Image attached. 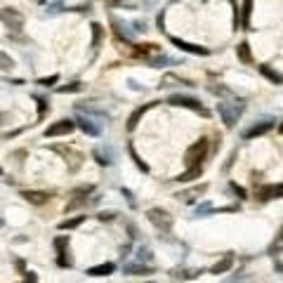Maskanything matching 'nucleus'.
<instances>
[{"instance_id":"1","label":"nucleus","mask_w":283,"mask_h":283,"mask_svg":"<svg viewBox=\"0 0 283 283\" xmlns=\"http://www.w3.org/2000/svg\"><path fill=\"white\" fill-rule=\"evenodd\" d=\"M168 104H173V106H184V109L196 111V113H201V116H210V111L205 109V106L201 104L196 97H189V95H170V97H168Z\"/></svg>"},{"instance_id":"2","label":"nucleus","mask_w":283,"mask_h":283,"mask_svg":"<svg viewBox=\"0 0 283 283\" xmlns=\"http://www.w3.org/2000/svg\"><path fill=\"white\" fill-rule=\"evenodd\" d=\"M217 113L222 116V123L227 125V128H234L236 121H239L241 113H243V104H231V102H222V104H217Z\"/></svg>"},{"instance_id":"3","label":"nucleus","mask_w":283,"mask_h":283,"mask_svg":"<svg viewBox=\"0 0 283 283\" xmlns=\"http://www.w3.org/2000/svg\"><path fill=\"white\" fill-rule=\"evenodd\" d=\"M205 154H208V139H205V137H201L196 144H191V147L186 149L184 163L189 168H198V163L205 158Z\"/></svg>"},{"instance_id":"4","label":"nucleus","mask_w":283,"mask_h":283,"mask_svg":"<svg viewBox=\"0 0 283 283\" xmlns=\"http://www.w3.org/2000/svg\"><path fill=\"white\" fill-rule=\"evenodd\" d=\"M0 21L14 33H19L24 29V14L19 12V10H14V7H3L0 10Z\"/></svg>"},{"instance_id":"5","label":"nucleus","mask_w":283,"mask_h":283,"mask_svg":"<svg viewBox=\"0 0 283 283\" xmlns=\"http://www.w3.org/2000/svg\"><path fill=\"white\" fill-rule=\"evenodd\" d=\"M147 217L151 220V224L154 227H158L160 231H170L173 229V217H170V213L163 208H151L147 213Z\"/></svg>"},{"instance_id":"6","label":"nucleus","mask_w":283,"mask_h":283,"mask_svg":"<svg viewBox=\"0 0 283 283\" xmlns=\"http://www.w3.org/2000/svg\"><path fill=\"white\" fill-rule=\"evenodd\" d=\"M76 130V123L74 121H57V123H52L48 130H45V137H64V135H71Z\"/></svg>"},{"instance_id":"7","label":"nucleus","mask_w":283,"mask_h":283,"mask_svg":"<svg viewBox=\"0 0 283 283\" xmlns=\"http://www.w3.org/2000/svg\"><path fill=\"white\" fill-rule=\"evenodd\" d=\"M55 248H57V265H59V267H71V265H74V260L66 257L68 236H59V239H55Z\"/></svg>"},{"instance_id":"8","label":"nucleus","mask_w":283,"mask_h":283,"mask_svg":"<svg viewBox=\"0 0 283 283\" xmlns=\"http://www.w3.org/2000/svg\"><path fill=\"white\" fill-rule=\"evenodd\" d=\"M260 201H274V198H283V182L281 184H267L257 189Z\"/></svg>"},{"instance_id":"9","label":"nucleus","mask_w":283,"mask_h":283,"mask_svg":"<svg viewBox=\"0 0 283 283\" xmlns=\"http://www.w3.org/2000/svg\"><path fill=\"white\" fill-rule=\"evenodd\" d=\"M170 43L175 45V48H179V50H184V52H189V55H210V50L208 48H203V45H191V43H186V40H179V38H170Z\"/></svg>"},{"instance_id":"10","label":"nucleus","mask_w":283,"mask_h":283,"mask_svg":"<svg viewBox=\"0 0 283 283\" xmlns=\"http://www.w3.org/2000/svg\"><path fill=\"white\" fill-rule=\"evenodd\" d=\"M271 128H274V121H262V123L248 128L246 132H243V137H246V139H252V137H262V135H267Z\"/></svg>"},{"instance_id":"11","label":"nucleus","mask_w":283,"mask_h":283,"mask_svg":"<svg viewBox=\"0 0 283 283\" xmlns=\"http://www.w3.org/2000/svg\"><path fill=\"white\" fill-rule=\"evenodd\" d=\"M76 123H78V128L85 132V135H90V137H97L99 135V128L90 121V118H85V116H78L76 118Z\"/></svg>"},{"instance_id":"12","label":"nucleus","mask_w":283,"mask_h":283,"mask_svg":"<svg viewBox=\"0 0 283 283\" xmlns=\"http://www.w3.org/2000/svg\"><path fill=\"white\" fill-rule=\"evenodd\" d=\"M151 106H154V104H144V106H139V109H135V111H132V116L128 118V130H130V132H132V130H135L137 125H139L142 116H144V113H147V111L151 109Z\"/></svg>"},{"instance_id":"13","label":"nucleus","mask_w":283,"mask_h":283,"mask_svg":"<svg viewBox=\"0 0 283 283\" xmlns=\"http://www.w3.org/2000/svg\"><path fill=\"white\" fill-rule=\"evenodd\" d=\"M21 196H24L29 203H33V205H43L45 201L50 198V194H48V191H24Z\"/></svg>"},{"instance_id":"14","label":"nucleus","mask_w":283,"mask_h":283,"mask_svg":"<svg viewBox=\"0 0 283 283\" xmlns=\"http://www.w3.org/2000/svg\"><path fill=\"white\" fill-rule=\"evenodd\" d=\"M116 271V265L113 262H106V265H99V267H92V269H87V276H109Z\"/></svg>"},{"instance_id":"15","label":"nucleus","mask_w":283,"mask_h":283,"mask_svg":"<svg viewBox=\"0 0 283 283\" xmlns=\"http://www.w3.org/2000/svg\"><path fill=\"white\" fill-rule=\"evenodd\" d=\"M205 189H208L205 184L194 186V189H189V191H182V194H177V198H182V201H186V203H189V201H196L198 196H203Z\"/></svg>"},{"instance_id":"16","label":"nucleus","mask_w":283,"mask_h":283,"mask_svg":"<svg viewBox=\"0 0 283 283\" xmlns=\"http://www.w3.org/2000/svg\"><path fill=\"white\" fill-rule=\"evenodd\" d=\"M231 265H234V257H231V255H224V257H222L210 271H213V274H224V271L231 269Z\"/></svg>"},{"instance_id":"17","label":"nucleus","mask_w":283,"mask_h":283,"mask_svg":"<svg viewBox=\"0 0 283 283\" xmlns=\"http://www.w3.org/2000/svg\"><path fill=\"white\" fill-rule=\"evenodd\" d=\"M241 26L243 29H248L250 26V14H252V0H243V7H241Z\"/></svg>"},{"instance_id":"18","label":"nucleus","mask_w":283,"mask_h":283,"mask_svg":"<svg viewBox=\"0 0 283 283\" xmlns=\"http://www.w3.org/2000/svg\"><path fill=\"white\" fill-rule=\"evenodd\" d=\"M85 222V215H76V217H71V220H64V222H59V229L62 231H68V229H76V227H80Z\"/></svg>"},{"instance_id":"19","label":"nucleus","mask_w":283,"mask_h":283,"mask_svg":"<svg viewBox=\"0 0 283 283\" xmlns=\"http://www.w3.org/2000/svg\"><path fill=\"white\" fill-rule=\"evenodd\" d=\"M92 156L97 158L99 166H111V163H113V158H111V151H109V149H106V151H102V149H95Z\"/></svg>"},{"instance_id":"20","label":"nucleus","mask_w":283,"mask_h":283,"mask_svg":"<svg viewBox=\"0 0 283 283\" xmlns=\"http://www.w3.org/2000/svg\"><path fill=\"white\" fill-rule=\"evenodd\" d=\"M236 55H239V59L243 64H250L252 62V55H250V45L248 43H241L239 48H236Z\"/></svg>"},{"instance_id":"21","label":"nucleus","mask_w":283,"mask_h":283,"mask_svg":"<svg viewBox=\"0 0 283 283\" xmlns=\"http://www.w3.org/2000/svg\"><path fill=\"white\" fill-rule=\"evenodd\" d=\"M123 271H125V274H151L154 269L147 267V265H125Z\"/></svg>"},{"instance_id":"22","label":"nucleus","mask_w":283,"mask_h":283,"mask_svg":"<svg viewBox=\"0 0 283 283\" xmlns=\"http://www.w3.org/2000/svg\"><path fill=\"white\" fill-rule=\"evenodd\" d=\"M201 173H203V170H201V166H198V168H189L184 175H179L177 182H191V179H198V177H201Z\"/></svg>"},{"instance_id":"23","label":"nucleus","mask_w":283,"mask_h":283,"mask_svg":"<svg viewBox=\"0 0 283 283\" xmlns=\"http://www.w3.org/2000/svg\"><path fill=\"white\" fill-rule=\"evenodd\" d=\"M260 71H262V74H265L267 78L271 80V83H281V80H283V76L278 74V71H271L269 66H260Z\"/></svg>"},{"instance_id":"24","label":"nucleus","mask_w":283,"mask_h":283,"mask_svg":"<svg viewBox=\"0 0 283 283\" xmlns=\"http://www.w3.org/2000/svg\"><path fill=\"white\" fill-rule=\"evenodd\" d=\"M102 33H104V29L99 24H92V48H99V43H102Z\"/></svg>"},{"instance_id":"25","label":"nucleus","mask_w":283,"mask_h":283,"mask_svg":"<svg viewBox=\"0 0 283 283\" xmlns=\"http://www.w3.org/2000/svg\"><path fill=\"white\" fill-rule=\"evenodd\" d=\"M80 90H83V83H71V85H62L57 92L66 95V92H80Z\"/></svg>"},{"instance_id":"26","label":"nucleus","mask_w":283,"mask_h":283,"mask_svg":"<svg viewBox=\"0 0 283 283\" xmlns=\"http://www.w3.org/2000/svg\"><path fill=\"white\" fill-rule=\"evenodd\" d=\"M14 66V62H12V57L10 55H5V52H0V68H12Z\"/></svg>"},{"instance_id":"27","label":"nucleus","mask_w":283,"mask_h":283,"mask_svg":"<svg viewBox=\"0 0 283 283\" xmlns=\"http://www.w3.org/2000/svg\"><path fill=\"white\" fill-rule=\"evenodd\" d=\"M130 156H132V158H135L137 168H139V170H144V173H147V170H149V166H147V163H142V158H139V156L135 154V147H130Z\"/></svg>"},{"instance_id":"28","label":"nucleus","mask_w":283,"mask_h":283,"mask_svg":"<svg viewBox=\"0 0 283 283\" xmlns=\"http://www.w3.org/2000/svg\"><path fill=\"white\" fill-rule=\"evenodd\" d=\"M78 205H85V198L80 196V194H76V201H71V203L66 205V210H76Z\"/></svg>"},{"instance_id":"29","label":"nucleus","mask_w":283,"mask_h":283,"mask_svg":"<svg viewBox=\"0 0 283 283\" xmlns=\"http://www.w3.org/2000/svg\"><path fill=\"white\" fill-rule=\"evenodd\" d=\"M64 10L62 3H55V5H48V14H59Z\"/></svg>"},{"instance_id":"30","label":"nucleus","mask_w":283,"mask_h":283,"mask_svg":"<svg viewBox=\"0 0 283 283\" xmlns=\"http://www.w3.org/2000/svg\"><path fill=\"white\" fill-rule=\"evenodd\" d=\"M57 80H59V76H50V78H40V80H38V83H40V85H45V87H48V85H52V83H57Z\"/></svg>"},{"instance_id":"31","label":"nucleus","mask_w":283,"mask_h":283,"mask_svg":"<svg viewBox=\"0 0 283 283\" xmlns=\"http://www.w3.org/2000/svg\"><path fill=\"white\" fill-rule=\"evenodd\" d=\"M21 283H38V276L33 274V271H29V274H26V278Z\"/></svg>"},{"instance_id":"32","label":"nucleus","mask_w":283,"mask_h":283,"mask_svg":"<svg viewBox=\"0 0 283 283\" xmlns=\"http://www.w3.org/2000/svg\"><path fill=\"white\" fill-rule=\"evenodd\" d=\"M116 217V213H99V220L102 222H109V220H113Z\"/></svg>"},{"instance_id":"33","label":"nucleus","mask_w":283,"mask_h":283,"mask_svg":"<svg viewBox=\"0 0 283 283\" xmlns=\"http://www.w3.org/2000/svg\"><path fill=\"white\" fill-rule=\"evenodd\" d=\"M5 118H7V116H5V113H0V125L5 123Z\"/></svg>"},{"instance_id":"34","label":"nucleus","mask_w":283,"mask_h":283,"mask_svg":"<svg viewBox=\"0 0 283 283\" xmlns=\"http://www.w3.org/2000/svg\"><path fill=\"white\" fill-rule=\"evenodd\" d=\"M278 130H281V135H283V123H281V125H278Z\"/></svg>"},{"instance_id":"35","label":"nucleus","mask_w":283,"mask_h":283,"mask_svg":"<svg viewBox=\"0 0 283 283\" xmlns=\"http://www.w3.org/2000/svg\"><path fill=\"white\" fill-rule=\"evenodd\" d=\"M38 3H45V0H38Z\"/></svg>"},{"instance_id":"36","label":"nucleus","mask_w":283,"mask_h":283,"mask_svg":"<svg viewBox=\"0 0 283 283\" xmlns=\"http://www.w3.org/2000/svg\"><path fill=\"white\" fill-rule=\"evenodd\" d=\"M0 175H3V168H0Z\"/></svg>"}]
</instances>
